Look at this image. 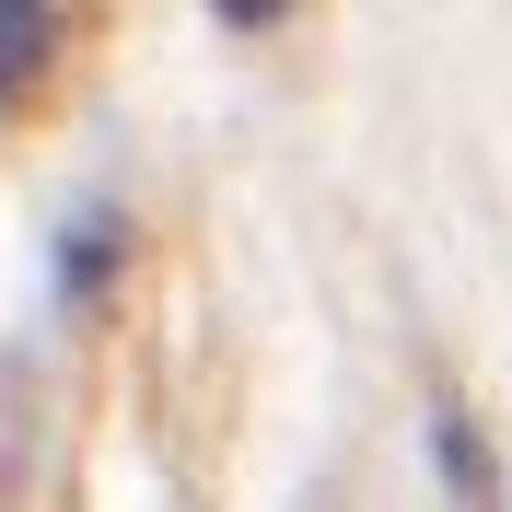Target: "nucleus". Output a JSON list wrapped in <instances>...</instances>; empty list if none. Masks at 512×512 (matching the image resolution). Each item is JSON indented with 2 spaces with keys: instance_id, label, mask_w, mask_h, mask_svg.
<instances>
[{
  "instance_id": "1",
  "label": "nucleus",
  "mask_w": 512,
  "mask_h": 512,
  "mask_svg": "<svg viewBox=\"0 0 512 512\" xmlns=\"http://www.w3.org/2000/svg\"><path fill=\"white\" fill-rule=\"evenodd\" d=\"M117 256H128L117 210H70V233H59V303H94V291L117 280Z\"/></svg>"
},
{
  "instance_id": "2",
  "label": "nucleus",
  "mask_w": 512,
  "mask_h": 512,
  "mask_svg": "<svg viewBox=\"0 0 512 512\" xmlns=\"http://www.w3.org/2000/svg\"><path fill=\"white\" fill-rule=\"evenodd\" d=\"M47 59H59V24L24 12V0H0V105L35 94V70H47Z\"/></svg>"
},
{
  "instance_id": "3",
  "label": "nucleus",
  "mask_w": 512,
  "mask_h": 512,
  "mask_svg": "<svg viewBox=\"0 0 512 512\" xmlns=\"http://www.w3.org/2000/svg\"><path fill=\"white\" fill-rule=\"evenodd\" d=\"M431 454H443V478H454V501H478V431H466V419H431Z\"/></svg>"
}]
</instances>
